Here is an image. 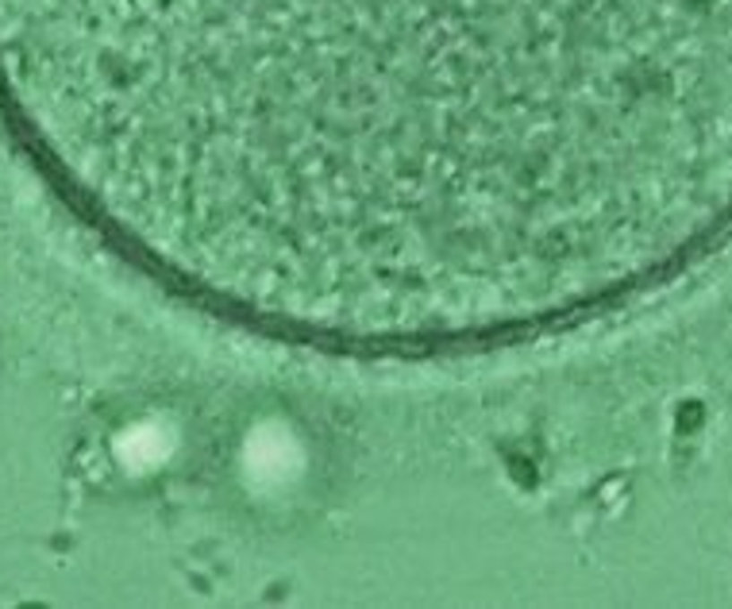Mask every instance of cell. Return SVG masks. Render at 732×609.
Instances as JSON below:
<instances>
[{"label":"cell","mask_w":732,"mask_h":609,"mask_svg":"<svg viewBox=\"0 0 732 609\" xmlns=\"http://www.w3.org/2000/svg\"><path fill=\"white\" fill-rule=\"evenodd\" d=\"M0 100L159 290L347 359L544 340L732 236V0H0Z\"/></svg>","instance_id":"obj_1"}]
</instances>
